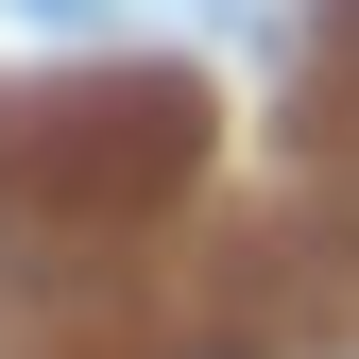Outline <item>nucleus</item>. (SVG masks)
Instances as JSON below:
<instances>
[]
</instances>
